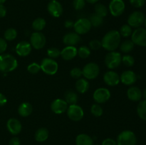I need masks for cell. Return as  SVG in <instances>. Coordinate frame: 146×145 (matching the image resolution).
Instances as JSON below:
<instances>
[{"label":"cell","mask_w":146,"mask_h":145,"mask_svg":"<svg viewBox=\"0 0 146 145\" xmlns=\"http://www.w3.org/2000/svg\"><path fill=\"white\" fill-rule=\"evenodd\" d=\"M7 0H0V4H3Z\"/></svg>","instance_id":"52"},{"label":"cell","mask_w":146,"mask_h":145,"mask_svg":"<svg viewBox=\"0 0 146 145\" xmlns=\"http://www.w3.org/2000/svg\"><path fill=\"white\" fill-rule=\"evenodd\" d=\"M70 75L73 78H75V79H79L81 78V77L83 75L82 73V70L79 68H72L70 71Z\"/></svg>","instance_id":"40"},{"label":"cell","mask_w":146,"mask_h":145,"mask_svg":"<svg viewBox=\"0 0 146 145\" xmlns=\"http://www.w3.org/2000/svg\"><path fill=\"white\" fill-rule=\"evenodd\" d=\"M18 66V62L14 56L10 54L0 55V71L9 72L14 71Z\"/></svg>","instance_id":"2"},{"label":"cell","mask_w":146,"mask_h":145,"mask_svg":"<svg viewBox=\"0 0 146 145\" xmlns=\"http://www.w3.org/2000/svg\"><path fill=\"white\" fill-rule=\"evenodd\" d=\"M116 142L117 145H136L137 138L133 132L125 130L118 134Z\"/></svg>","instance_id":"3"},{"label":"cell","mask_w":146,"mask_h":145,"mask_svg":"<svg viewBox=\"0 0 146 145\" xmlns=\"http://www.w3.org/2000/svg\"><path fill=\"white\" fill-rule=\"evenodd\" d=\"M74 23L72 21H71V20H67V21H66L65 23H64V26H65L66 28H72V27H74Z\"/></svg>","instance_id":"49"},{"label":"cell","mask_w":146,"mask_h":145,"mask_svg":"<svg viewBox=\"0 0 146 145\" xmlns=\"http://www.w3.org/2000/svg\"><path fill=\"white\" fill-rule=\"evenodd\" d=\"M47 55L49 56L50 58L54 59V58H56L61 55V51L58 48L53 47V48H48L47 51Z\"/></svg>","instance_id":"38"},{"label":"cell","mask_w":146,"mask_h":145,"mask_svg":"<svg viewBox=\"0 0 146 145\" xmlns=\"http://www.w3.org/2000/svg\"><path fill=\"white\" fill-rule=\"evenodd\" d=\"M137 113L138 117L143 120L146 121V100H143L137 106Z\"/></svg>","instance_id":"29"},{"label":"cell","mask_w":146,"mask_h":145,"mask_svg":"<svg viewBox=\"0 0 146 145\" xmlns=\"http://www.w3.org/2000/svg\"><path fill=\"white\" fill-rule=\"evenodd\" d=\"M89 46L91 49L94 50V51H97V50L100 49L101 47L102 46L101 45V42L97 39H94L89 43Z\"/></svg>","instance_id":"42"},{"label":"cell","mask_w":146,"mask_h":145,"mask_svg":"<svg viewBox=\"0 0 146 145\" xmlns=\"http://www.w3.org/2000/svg\"><path fill=\"white\" fill-rule=\"evenodd\" d=\"M49 1H52V0H49Z\"/></svg>","instance_id":"54"},{"label":"cell","mask_w":146,"mask_h":145,"mask_svg":"<svg viewBox=\"0 0 146 145\" xmlns=\"http://www.w3.org/2000/svg\"><path fill=\"white\" fill-rule=\"evenodd\" d=\"M78 55V50L75 46L67 45L61 51V56L65 61H71Z\"/></svg>","instance_id":"21"},{"label":"cell","mask_w":146,"mask_h":145,"mask_svg":"<svg viewBox=\"0 0 146 145\" xmlns=\"http://www.w3.org/2000/svg\"><path fill=\"white\" fill-rule=\"evenodd\" d=\"M104 80L109 86H115L120 82V76L114 71H108L104 75Z\"/></svg>","instance_id":"18"},{"label":"cell","mask_w":146,"mask_h":145,"mask_svg":"<svg viewBox=\"0 0 146 145\" xmlns=\"http://www.w3.org/2000/svg\"><path fill=\"white\" fill-rule=\"evenodd\" d=\"M100 72L99 66L95 63H87L82 70L83 75L86 79L94 80L98 77Z\"/></svg>","instance_id":"6"},{"label":"cell","mask_w":146,"mask_h":145,"mask_svg":"<svg viewBox=\"0 0 146 145\" xmlns=\"http://www.w3.org/2000/svg\"><path fill=\"white\" fill-rule=\"evenodd\" d=\"M101 145H117V142L111 138H107L103 141Z\"/></svg>","instance_id":"45"},{"label":"cell","mask_w":146,"mask_h":145,"mask_svg":"<svg viewBox=\"0 0 146 145\" xmlns=\"http://www.w3.org/2000/svg\"><path fill=\"white\" fill-rule=\"evenodd\" d=\"M47 11L53 17L58 18L63 14V7L57 0H52L47 5Z\"/></svg>","instance_id":"14"},{"label":"cell","mask_w":146,"mask_h":145,"mask_svg":"<svg viewBox=\"0 0 146 145\" xmlns=\"http://www.w3.org/2000/svg\"><path fill=\"white\" fill-rule=\"evenodd\" d=\"M76 145H94V140L86 134H80L76 138Z\"/></svg>","instance_id":"24"},{"label":"cell","mask_w":146,"mask_h":145,"mask_svg":"<svg viewBox=\"0 0 146 145\" xmlns=\"http://www.w3.org/2000/svg\"><path fill=\"white\" fill-rule=\"evenodd\" d=\"M127 96L128 99L133 102L140 101L143 97L142 91L138 87H131L127 91Z\"/></svg>","instance_id":"22"},{"label":"cell","mask_w":146,"mask_h":145,"mask_svg":"<svg viewBox=\"0 0 146 145\" xmlns=\"http://www.w3.org/2000/svg\"><path fill=\"white\" fill-rule=\"evenodd\" d=\"M96 145H100V144H96Z\"/></svg>","instance_id":"55"},{"label":"cell","mask_w":146,"mask_h":145,"mask_svg":"<svg viewBox=\"0 0 146 145\" xmlns=\"http://www.w3.org/2000/svg\"><path fill=\"white\" fill-rule=\"evenodd\" d=\"M7 128L9 132L13 135H17L21 132L22 126L19 119L16 118H11L7 122Z\"/></svg>","instance_id":"16"},{"label":"cell","mask_w":146,"mask_h":145,"mask_svg":"<svg viewBox=\"0 0 146 145\" xmlns=\"http://www.w3.org/2000/svg\"><path fill=\"white\" fill-rule=\"evenodd\" d=\"M7 8L3 4H0V18H3L7 15Z\"/></svg>","instance_id":"47"},{"label":"cell","mask_w":146,"mask_h":145,"mask_svg":"<svg viewBox=\"0 0 146 145\" xmlns=\"http://www.w3.org/2000/svg\"><path fill=\"white\" fill-rule=\"evenodd\" d=\"M125 9V4L123 0H111L108 5V11L115 17L122 15Z\"/></svg>","instance_id":"7"},{"label":"cell","mask_w":146,"mask_h":145,"mask_svg":"<svg viewBox=\"0 0 146 145\" xmlns=\"http://www.w3.org/2000/svg\"><path fill=\"white\" fill-rule=\"evenodd\" d=\"M94 9H95V14L100 16L102 18H104L108 15V9L104 4H101V3H96Z\"/></svg>","instance_id":"28"},{"label":"cell","mask_w":146,"mask_h":145,"mask_svg":"<svg viewBox=\"0 0 146 145\" xmlns=\"http://www.w3.org/2000/svg\"><path fill=\"white\" fill-rule=\"evenodd\" d=\"M89 88V82L85 78H79L76 82V89L79 93H85Z\"/></svg>","instance_id":"25"},{"label":"cell","mask_w":146,"mask_h":145,"mask_svg":"<svg viewBox=\"0 0 146 145\" xmlns=\"http://www.w3.org/2000/svg\"><path fill=\"white\" fill-rule=\"evenodd\" d=\"M131 41L135 45L146 47V28H137L131 34Z\"/></svg>","instance_id":"8"},{"label":"cell","mask_w":146,"mask_h":145,"mask_svg":"<svg viewBox=\"0 0 146 145\" xmlns=\"http://www.w3.org/2000/svg\"><path fill=\"white\" fill-rule=\"evenodd\" d=\"M91 54V50L88 47L83 45L78 50V55L81 58H87Z\"/></svg>","instance_id":"35"},{"label":"cell","mask_w":146,"mask_h":145,"mask_svg":"<svg viewBox=\"0 0 146 145\" xmlns=\"http://www.w3.org/2000/svg\"><path fill=\"white\" fill-rule=\"evenodd\" d=\"M94 100L98 104L104 103L111 98V92L107 88H100L96 90L93 95Z\"/></svg>","instance_id":"13"},{"label":"cell","mask_w":146,"mask_h":145,"mask_svg":"<svg viewBox=\"0 0 146 145\" xmlns=\"http://www.w3.org/2000/svg\"><path fill=\"white\" fill-rule=\"evenodd\" d=\"M91 24L89 19L86 18H81L77 20L74 25V31L78 35L86 34L91 30Z\"/></svg>","instance_id":"10"},{"label":"cell","mask_w":146,"mask_h":145,"mask_svg":"<svg viewBox=\"0 0 146 145\" xmlns=\"http://www.w3.org/2000/svg\"><path fill=\"white\" fill-rule=\"evenodd\" d=\"M67 115L71 120L78 122L84 117V112L82 107L78 105H71L67 109Z\"/></svg>","instance_id":"11"},{"label":"cell","mask_w":146,"mask_h":145,"mask_svg":"<svg viewBox=\"0 0 146 145\" xmlns=\"http://www.w3.org/2000/svg\"><path fill=\"white\" fill-rule=\"evenodd\" d=\"M7 48V41L4 38H0V55L2 54Z\"/></svg>","instance_id":"44"},{"label":"cell","mask_w":146,"mask_h":145,"mask_svg":"<svg viewBox=\"0 0 146 145\" xmlns=\"http://www.w3.org/2000/svg\"><path fill=\"white\" fill-rule=\"evenodd\" d=\"M40 70H41V66H40L39 64L36 63H32L29 64L27 67V71L31 74L38 73Z\"/></svg>","instance_id":"39"},{"label":"cell","mask_w":146,"mask_h":145,"mask_svg":"<svg viewBox=\"0 0 146 145\" xmlns=\"http://www.w3.org/2000/svg\"><path fill=\"white\" fill-rule=\"evenodd\" d=\"M122 63L127 67H131L135 63V59L132 55H125L122 57Z\"/></svg>","instance_id":"37"},{"label":"cell","mask_w":146,"mask_h":145,"mask_svg":"<svg viewBox=\"0 0 146 145\" xmlns=\"http://www.w3.org/2000/svg\"><path fill=\"white\" fill-rule=\"evenodd\" d=\"M40 66L43 72L49 75H53L56 73L58 69V63L54 59L50 58L43 59L40 64Z\"/></svg>","instance_id":"5"},{"label":"cell","mask_w":146,"mask_h":145,"mask_svg":"<svg viewBox=\"0 0 146 145\" xmlns=\"http://www.w3.org/2000/svg\"><path fill=\"white\" fill-rule=\"evenodd\" d=\"M145 15L142 11H135L130 14L128 18V24L131 27L139 28L144 24L145 21Z\"/></svg>","instance_id":"9"},{"label":"cell","mask_w":146,"mask_h":145,"mask_svg":"<svg viewBox=\"0 0 146 145\" xmlns=\"http://www.w3.org/2000/svg\"><path fill=\"white\" fill-rule=\"evenodd\" d=\"M130 4L135 8H141L144 6L145 0H129Z\"/></svg>","instance_id":"43"},{"label":"cell","mask_w":146,"mask_h":145,"mask_svg":"<svg viewBox=\"0 0 146 145\" xmlns=\"http://www.w3.org/2000/svg\"><path fill=\"white\" fill-rule=\"evenodd\" d=\"M30 44L35 49H41L46 44V37L44 34L40 31H35L31 35Z\"/></svg>","instance_id":"12"},{"label":"cell","mask_w":146,"mask_h":145,"mask_svg":"<svg viewBox=\"0 0 146 145\" xmlns=\"http://www.w3.org/2000/svg\"><path fill=\"white\" fill-rule=\"evenodd\" d=\"M86 2H88L89 3V4H96L97 2H98L99 0H85Z\"/></svg>","instance_id":"50"},{"label":"cell","mask_w":146,"mask_h":145,"mask_svg":"<svg viewBox=\"0 0 146 145\" xmlns=\"http://www.w3.org/2000/svg\"><path fill=\"white\" fill-rule=\"evenodd\" d=\"M7 102V99L5 95H3L2 93H0V107L4 106Z\"/></svg>","instance_id":"48"},{"label":"cell","mask_w":146,"mask_h":145,"mask_svg":"<svg viewBox=\"0 0 146 145\" xmlns=\"http://www.w3.org/2000/svg\"><path fill=\"white\" fill-rule=\"evenodd\" d=\"M48 135H49V133H48V129L46 128L41 127L37 129L36 132H35L34 137H35L36 141H37L38 142H44L47 140V139L48 138Z\"/></svg>","instance_id":"26"},{"label":"cell","mask_w":146,"mask_h":145,"mask_svg":"<svg viewBox=\"0 0 146 145\" xmlns=\"http://www.w3.org/2000/svg\"><path fill=\"white\" fill-rule=\"evenodd\" d=\"M21 1H23V0H21Z\"/></svg>","instance_id":"56"},{"label":"cell","mask_w":146,"mask_h":145,"mask_svg":"<svg viewBox=\"0 0 146 145\" xmlns=\"http://www.w3.org/2000/svg\"><path fill=\"white\" fill-rule=\"evenodd\" d=\"M120 34L122 36L127 38V37H129L130 36H131L132 34V27L130 26L128 24H125V25H123L121 26V29L119 31Z\"/></svg>","instance_id":"34"},{"label":"cell","mask_w":146,"mask_h":145,"mask_svg":"<svg viewBox=\"0 0 146 145\" xmlns=\"http://www.w3.org/2000/svg\"><path fill=\"white\" fill-rule=\"evenodd\" d=\"M81 41L80 35L76 32H70L66 34L63 38V42L65 45L75 46Z\"/></svg>","instance_id":"20"},{"label":"cell","mask_w":146,"mask_h":145,"mask_svg":"<svg viewBox=\"0 0 146 145\" xmlns=\"http://www.w3.org/2000/svg\"><path fill=\"white\" fill-rule=\"evenodd\" d=\"M9 145H21V141L18 137L14 136L10 139Z\"/></svg>","instance_id":"46"},{"label":"cell","mask_w":146,"mask_h":145,"mask_svg":"<svg viewBox=\"0 0 146 145\" xmlns=\"http://www.w3.org/2000/svg\"><path fill=\"white\" fill-rule=\"evenodd\" d=\"M86 6L85 0H74L73 7L76 10H82Z\"/></svg>","instance_id":"41"},{"label":"cell","mask_w":146,"mask_h":145,"mask_svg":"<svg viewBox=\"0 0 146 145\" xmlns=\"http://www.w3.org/2000/svg\"><path fill=\"white\" fill-rule=\"evenodd\" d=\"M91 112L94 116L101 117L103 115V109L98 104H94L91 107Z\"/></svg>","instance_id":"36"},{"label":"cell","mask_w":146,"mask_h":145,"mask_svg":"<svg viewBox=\"0 0 146 145\" xmlns=\"http://www.w3.org/2000/svg\"><path fill=\"white\" fill-rule=\"evenodd\" d=\"M120 80L123 84L126 85H131L137 80V75L133 71H125L120 76Z\"/></svg>","instance_id":"19"},{"label":"cell","mask_w":146,"mask_h":145,"mask_svg":"<svg viewBox=\"0 0 146 145\" xmlns=\"http://www.w3.org/2000/svg\"><path fill=\"white\" fill-rule=\"evenodd\" d=\"M68 103L63 99H56L51 102V109L57 115L63 114L68 109Z\"/></svg>","instance_id":"15"},{"label":"cell","mask_w":146,"mask_h":145,"mask_svg":"<svg viewBox=\"0 0 146 145\" xmlns=\"http://www.w3.org/2000/svg\"><path fill=\"white\" fill-rule=\"evenodd\" d=\"M78 95L73 90H68L65 92L64 95V100L68 103L71 105H76L78 101Z\"/></svg>","instance_id":"27"},{"label":"cell","mask_w":146,"mask_h":145,"mask_svg":"<svg viewBox=\"0 0 146 145\" xmlns=\"http://www.w3.org/2000/svg\"><path fill=\"white\" fill-rule=\"evenodd\" d=\"M122 63V56L121 53L116 51H110L105 58V64L109 69L118 68Z\"/></svg>","instance_id":"4"},{"label":"cell","mask_w":146,"mask_h":145,"mask_svg":"<svg viewBox=\"0 0 146 145\" xmlns=\"http://www.w3.org/2000/svg\"><path fill=\"white\" fill-rule=\"evenodd\" d=\"M4 39L6 41H14L17 36V30L13 28H9L6 30L4 34Z\"/></svg>","instance_id":"33"},{"label":"cell","mask_w":146,"mask_h":145,"mask_svg":"<svg viewBox=\"0 0 146 145\" xmlns=\"http://www.w3.org/2000/svg\"><path fill=\"white\" fill-rule=\"evenodd\" d=\"M46 21L44 18L38 17L36 18L32 23V27L36 31H41L45 28Z\"/></svg>","instance_id":"30"},{"label":"cell","mask_w":146,"mask_h":145,"mask_svg":"<svg viewBox=\"0 0 146 145\" xmlns=\"http://www.w3.org/2000/svg\"><path fill=\"white\" fill-rule=\"evenodd\" d=\"M134 45L135 44L131 40H126L121 44V50L123 53H128L133 51V49L134 48Z\"/></svg>","instance_id":"31"},{"label":"cell","mask_w":146,"mask_h":145,"mask_svg":"<svg viewBox=\"0 0 146 145\" xmlns=\"http://www.w3.org/2000/svg\"><path fill=\"white\" fill-rule=\"evenodd\" d=\"M121 36L119 31L116 30L108 31L101 41L102 47L108 51H115L120 45Z\"/></svg>","instance_id":"1"},{"label":"cell","mask_w":146,"mask_h":145,"mask_svg":"<svg viewBox=\"0 0 146 145\" xmlns=\"http://www.w3.org/2000/svg\"><path fill=\"white\" fill-rule=\"evenodd\" d=\"M33 112V107L29 102H23L19 106L18 112L19 115L23 117H28Z\"/></svg>","instance_id":"23"},{"label":"cell","mask_w":146,"mask_h":145,"mask_svg":"<svg viewBox=\"0 0 146 145\" xmlns=\"http://www.w3.org/2000/svg\"><path fill=\"white\" fill-rule=\"evenodd\" d=\"M89 21L91 22V26L94 27H98L102 25L104 23V18L94 13V14H91V16H90Z\"/></svg>","instance_id":"32"},{"label":"cell","mask_w":146,"mask_h":145,"mask_svg":"<svg viewBox=\"0 0 146 145\" xmlns=\"http://www.w3.org/2000/svg\"><path fill=\"white\" fill-rule=\"evenodd\" d=\"M142 93H143V97L144 100H146V88L145 90H144L143 92H142Z\"/></svg>","instance_id":"51"},{"label":"cell","mask_w":146,"mask_h":145,"mask_svg":"<svg viewBox=\"0 0 146 145\" xmlns=\"http://www.w3.org/2000/svg\"><path fill=\"white\" fill-rule=\"evenodd\" d=\"M144 24H145V28H146V17L145 18V21H144Z\"/></svg>","instance_id":"53"},{"label":"cell","mask_w":146,"mask_h":145,"mask_svg":"<svg viewBox=\"0 0 146 145\" xmlns=\"http://www.w3.org/2000/svg\"><path fill=\"white\" fill-rule=\"evenodd\" d=\"M32 50L31 44L27 41H21L16 46V52L19 56L25 57L29 55Z\"/></svg>","instance_id":"17"}]
</instances>
